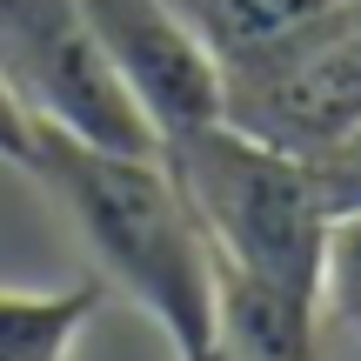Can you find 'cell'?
Segmentation results:
<instances>
[{
	"instance_id": "7c38bea8",
	"label": "cell",
	"mask_w": 361,
	"mask_h": 361,
	"mask_svg": "<svg viewBox=\"0 0 361 361\" xmlns=\"http://www.w3.org/2000/svg\"><path fill=\"white\" fill-rule=\"evenodd\" d=\"M348 361H361V355H348Z\"/></svg>"
},
{
	"instance_id": "8992f818",
	"label": "cell",
	"mask_w": 361,
	"mask_h": 361,
	"mask_svg": "<svg viewBox=\"0 0 361 361\" xmlns=\"http://www.w3.org/2000/svg\"><path fill=\"white\" fill-rule=\"evenodd\" d=\"M214 361H341L308 288L214 255Z\"/></svg>"
},
{
	"instance_id": "8fae6325",
	"label": "cell",
	"mask_w": 361,
	"mask_h": 361,
	"mask_svg": "<svg viewBox=\"0 0 361 361\" xmlns=\"http://www.w3.org/2000/svg\"><path fill=\"white\" fill-rule=\"evenodd\" d=\"M0 168L34 174V121H27V107L13 101L7 74H0Z\"/></svg>"
},
{
	"instance_id": "30bf717a",
	"label": "cell",
	"mask_w": 361,
	"mask_h": 361,
	"mask_svg": "<svg viewBox=\"0 0 361 361\" xmlns=\"http://www.w3.org/2000/svg\"><path fill=\"white\" fill-rule=\"evenodd\" d=\"M308 168H314V180H322L328 207H361V128H348L335 147H322Z\"/></svg>"
},
{
	"instance_id": "6da1fadb",
	"label": "cell",
	"mask_w": 361,
	"mask_h": 361,
	"mask_svg": "<svg viewBox=\"0 0 361 361\" xmlns=\"http://www.w3.org/2000/svg\"><path fill=\"white\" fill-rule=\"evenodd\" d=\"M34 180L61 201L94 268L168 335L174 361H214V247L161 154H107L34 128Z\"/></svg>"
},
{
	"instance_id": "ba28073f",
	"label": "cell",
	"mask_w": 361,
	"mask_h": 361,
	"mask_svg": "<svg viewBox=\"0 0 361 361\" xmlns=\"http://www.w3.org/2000/svg\"><path fill=\"white\" fill-rule=\"evenodd\" d=\"M174 7H180V20L214 47V61H241V54L295 34L301 20L341 7V0H174Z\"/></svg>"
},
{
	"instance_id": "3957f363",
	"label": "cell",
	"mask_w": 361,
	"mask_h": 361,
	"mask_svg": "<svg viewBox=\"0 0 361 361\" xmlns=\"http://www.w3.org/2000/svg\"><path fill=\"white\" fill-rule=\"evenodd\" d=\"M0 74L34 128L107 154H161L154 121L107 67L80 0H0Z\"/></svg>"
},
{
	"instance_id": "277c9868",
	"label": "cell",
	"mask_w": 361,
	"mask_h": 361,
	"mask_svg": "<svg viewBox=\"0 0 361 361\" xmlns=\"http://www.w3.org/2000/svg\"><path fill=\"white\" fill-rule=\"evenodd\" d=\"M221 87L234 128L314 161L361 128V0L314 13L241 61H221Z\"/></svg>"
},
{
	"instance_id": "5b68a950",
	"label": "cell",
	"mask_w": 361,
	"mask_h": 361,
	"mask_svg": "<svg viewBox=\"0 0 361 361\" xmlns=\"http://www.w3.org/2000/svg\"><path fill=\"white\" fill-rule=\"evenodd\" d=\"M94 40H101L107 67L121 87L134 94L161 141L194 134L207 121H228V87H221V61L174 0H80Z\"/></svg>"
},
{
	"instance_id": "9c48e42d",
	"label": "cell",
	"mask_w": 361,
	"mask_h": 361,
	"mask_svg": "<svg viewBox=\"0 0 361 361\" xmlns=\"http://www.w3.org/2000/svg\"><path fill=\"white\" fill-rule=\"evenodd\" d=\"M314 308L341 361L361 355V207H335L322 234V274H314Z\"/></svg>"
},
{
	"instance_id": "52a82bcc",
	"label": "cell",
	"mask_w": 361,
	"mask_h": 361,
	"mask_svg": "<svg viewBox=\"0 0 361 361\" xmlns=\"http://www.w3.org/2000/svg\"><path fill=\"white\" fill-rule=\"evenodd\" d=\"M101 281H67V288H0V361H74L87 322L101 314Z\"/></svg>"
},
{
	"instance_id": "7a4b0ae2",
	"label": "cell",
	"mask_w": 361,
	"mask_h": 361,
	"mask_svg": "<svg viewBox=\"0 0 361 361\" xmlns=\"http://www.w3.org/2000/svg\"><path fill=\"white\" fill-rule=\"evenodd\" d=\"M161 161H168L180 201L194 207V221L221 261L314 295L322 234L335 207H328L308 154H288V147L261 141L234 121H207L194 134L161 141Z\"/></svg>"
}]
</instances>
